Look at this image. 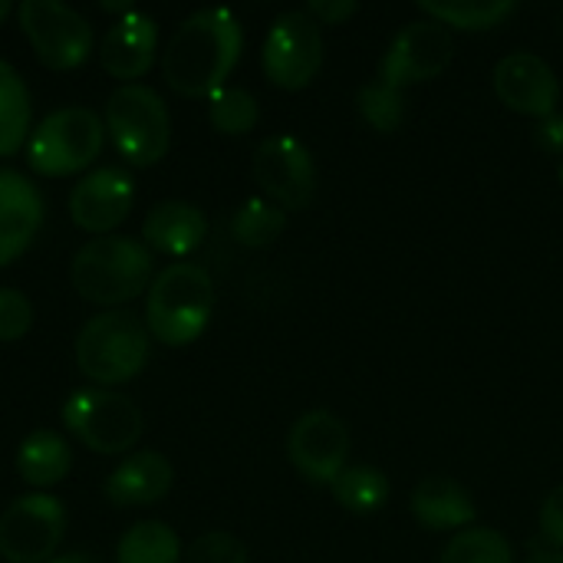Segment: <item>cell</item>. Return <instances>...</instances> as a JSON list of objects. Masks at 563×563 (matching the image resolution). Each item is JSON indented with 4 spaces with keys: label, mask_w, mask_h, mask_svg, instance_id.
I'll list each match as a JSON object with an SVG mask.
<instances>
[{
    "label": "cell",
    "mask_w": 563,
    "mask_h": 563,
    "mask_svg": "<svg viewBox=\"0 0 563 563\" xmlns=\"http://www.w3.org/2000/svg\"><path fill=\"white\" fill-rule=\"evenodd\" d=\"M241 49V20L228 7H205L172 33L162 53V76L185 99H211L228 86Z\"/></svg>",
    "instance_id": "obj_1"
},
{
    "label": "cell",
    "mask_w": 563,
    "mask_h": 563,
    "mask_svg": "<svg viewBox=\"0 0 563 563\" xmlns=\"http://www.w3.org/2000/svg\"><path fill=\"white\" fill-rule=\"evenodd\" d=\"M69 280L76 294L96 307H122L152 287V251L125 234L86 241L73 264Z\"/></svg>",
    "instance_id": "obj_2"
},
{
    "label": "cell",
    "mask_w": 563,
    "mask_h": 563,
    "mask_svg": "<svg viewBox=\"0 0 563 563\" xmlns=\"http://www.w3.org/2000/svg\"><path fill=\"white\" fill-rule=\"evenodd\" d=\"M214 310V284L198 264H168L145 294V330L162 346L195 343Z\"/></svg>",
    "instance_id": "obj_3"
},
{
    "label": "cell",
    "mask_w": 563,
    "mask_h": 563,
    "mask_svg": "<svg viewBox=\"0 0 563 563\" xmlns=\"http://www.w3.org/2000/svg\"><path fill=\"white\" fill-rule=\"evenodd\" d=\"M148 346L152 336L139 317L125 310H109L82 323L73 350L79 373L99 389H106L135 379L148 363Z\"/></svg>",
    "instance_id": "obj_4"
},
{
    "label": "cell",
    "mask_w": 563,
    "mask_h": 563,
    "mask_svg": "<svg viewBox=\"0 0 563 563\" xmlns=\"http://www.w3.org/2000/svg\"><path fill=\"white\" fill-rule=\"evenodd\" d=\"M102 125L119 155L135 168H152L172 145V119L165 99L142 82L119 86L102 109Z\"/></svg>",
    "instance_id": "obj_5"
},
{
    "label": "cell",
    "mask_w": 563,
    "mask_h": 563,
    "mask_svg": "<svg viewBox=\"0 0 563 563\" xmlns=\"http://www.w3.org/2000/svg\"><path fill=\"white\" fill-rule=\"evenodd\" d=\"M102 115L86 106L49 112L26 139V165L43 178H66L89 168L102 152Z\"/></svg>",
    "instance_id": "obj_6"
},
{
    "label": "cell",
    "mask_w": 563,
    "mask_h": 563,
    "mask_svg": "<svg viewBox=\"0 0 563 563\" xmlns=\"http://www.w3.org/2000/svg\"><path fill=\"white\" fill-rule=\"evenodd\" d=\"M63 426L96 455H122L142 439L139 406L112 389H76L63 402Z\"/></svg>",
    "instance_id": "obj_7"
},
{
    "label": "cell",
    "mask_w": 563,
    "mask_h": 563,
    "mask_svg": "<svg viewBox=\"0 0 563 563\" xmlns=\"http://www.w3.org/2000/svg\"><path fill=\"white\" fill-rule=\"evenodd\" d=\"M16 23L36 59L59 73L82 66L96 46L89 20L59 0H23L16 7Z\"/></svg>",
    "instance_id": "obj_8"
},
{
    "label": "cell",
    "mask_w": 563,
    "mask_h": 563,
    "mask_svg": "<svg viewBox=\"0 0 563 563\" xmlns=\"http://www.w3.org/2000/svg\"><path fill=\"white\" fill-rule=\"evenodd\" d=\"M261 66L277 89L297 92L310 86L323 66V26L307 10L280 13L264 36Z\"/></svg>",
    "instance_id": "obj_9"
},
{
    "label": "cell",
    "mask_w": 563,
    "mask_h": 563,
    "mask_svg": "<svg viewBox=\"0 0 563 563\" xmlns=\"http://www.w3.org/2000/svg\"><path fill=\"white\" fill-rule=\"evenodd\" d=\"M66 534V508L53 495H23L0 515V558L7 563H49Z\"/></svg>",
    "instance_id": "obj_10"
},
{
    "label": "cell",
    "mask_w": 563,
    "mask_h": 563,
    "mask_svg": "<svg viewBox=\"0 0 563 563\" xmlns=\"http://www.w3.org/2000/svg\"><path fill=\"white\" fill-rule=\"evenodd\" d=\"M254 181L284 211H303L317 195V162L294 135H271L254 148Z\"/></svg>",
    "instance_id": "obj_11"
},
{
    "label": "cell",
    "mask_w": 563,
    "mask_h": 563,
    "mask_svg": "<svg viewBox=\"0 0 563 563\" xmlns=\"http://www.w3.org/2000/svg\"><path fill=\"white\" fill-rule=\"evenodd\" d=\"M452 56H455V40L442 23L412 20L393 36L379 63V79H386L396 89L419 86L439 79L452 66Z\"/></svg>",
    "instance_id": "obj_12"
},
{
    "label": "cell",
    "mask_w": 563,
    "mask_h": 563,
    "mask_svg": "<svg viewBox=\"0 0 563 563\" xmlns=\"http://www.w3.org/2000/svg\"><path fill=\"white\" fill-rule=\"evenodd\" d=\"M350 429L340 416L327 409L303 412L290 435H287V455L290 465L313 485H333L336 475L350 465Z\"/></svg>",
    "instance_id": "obj_13"
},
{
    "label": "cell",
    "mask_w": 563,
    "mask_h": 563,
    "mask_svg": "<svg viewBox=\"0 0 563 563\" xmlns=\"http://www.w3.org/2000/svg\"><path fill=\"white\" fill-rule=\"evenodd\" d=\"M492 82H495L498 99L521 115L551 119L561 106V79L551 69V63L541 59L538 53L521 49V53L498 59Z\"/></svg>",
    "instance_id": "obj_14"
},
{
    "label": "cell",
    "mask_w": 563,
    "mask_h": 563,
    "mask_svg": "<svg viewBox=\"0 0 563 563\" xmlns=\"http://www.w3.org/2000/svg\"><path fill=\"white\" fill-rule=\"evenodd\" d=\"M132 178L122 168H96L89 172L69 195V218L79 231L86 234H99L106 238L109 231H115L129 211H132Z\"/></svg>",
    "instance_id": "obj_15"
},
{
    "label": "cell",
    "mask_w": 563,
    "mask_h": 563,
    "mask_svg": "<svg viewBox=\"0 0 563 563\" xmlns=\"http://www.w3.org/2000/svg\"><path fill=\"white\" fill-rule=\"evenodd\" d=\"M155 49H158V23L148 13L132 10L106 30L99 43V63L112 79H122V86H129L152 69Z\"/></svg>",
    "instance_id": "obj_16"
},
{
    "label": "cell",
    "mask_w": 563,
    "mask_h": 563,
    "mask_svg": "<svg viewBox=\"0 0 563 563\" xmlns=\"http://www.w3.org/2000/svg\"><path fill=\"white\" fill-rule=\"evenodd\" d=\"M43 224V195L40 188L13 172L0 168V267L13 264L40 234Z\"/></svg>",
    "instance_id": "obj_17"
},
{
    "label": "cell",
    "mask_w": 563,
    "mask_h": 563,
    "mask_svg": "<svg viewBox=\"0 0 563 563\" xmlns=\"http://www.w3.org/2000/svg\"><path fill=\"white\" fill-rule=\"evenodd\" d=\"M175 482V468L162 452H132L109 478H106V498L115 508H145L158 505Z\"/></svg>",
    "instance_id": "obj_18"
},
{
    "label": "cell",
    "mask_w": 563,
    "mask_h": 563,
    "mask_svg": "<svg viewBox=\"0 0 563 563\" xmlns=\"http://www.w3.org/2000/svg\"><path fill=\"white\" fill-rule=\"evenodd\" d=\"M409 508H412V518L426 531H465V528H475L478 521L475 498L468 495L465 485H459L449 475L422 478L412 488Z\"/></svg>",
    "instance_id": "obj_19"
},
{
    "label": "cell",
    "mask_w": 563,
    "mask_h": 563,
    "mask_svg": "<svg viewBox=\"0 0 563 563\" xmlns=\"http://www.w3.org/2000/svg\"><path fill=\"white\" fill-rule=\"evenodd\" d=\"M205 234H208L205 211L198 205L178 201V198L158 201L142 221V244L148 251H158L168 257H185V254L198 251Z\"/></svg>",
    "instance_id": "obj_20"
},
{
    "label": "cell",
    "mask_w": 563,
    "mask_h": 563,
    "mask_svg": "<svg viewBox=\"0 0 563 563\" xmlns=\"http://www.w3.org/2000/svg\"><path fill=\"white\" fill-rule=\"evenodd\" d=\"M73 468V449L53 429L30 432L16 449V472L30 488H53Z\"/></svg>",
    "instance_id": "obj_21"
},
{
    "label": "cell",
    "mask_w": 563,
    "mask_h": 563,
    "mask_svg": "<svg viewBox=\"0 0 563 563\" xmlns=\"http://www.w3.org/2000/svg\"><path fill=\"white\" fill-rule=\"evenodd\" d=\"M419 10L429 13V20L442 23L445 30H492L501 26L518 3L515 0H419Z\"/></svg>",
    "instance_id": "obj_22"
},
{
    "label": "cell",
    "mask_w": 563,
    "mask_h": 563,
    "mask_svg": "<svg viewBox=\"0 0 563 563\" xmlns=\"http://www.w3.org/2000/svg\"><path fill=\"white\" fill-rule=\"evenodd\" d=\"M30 139V92L20 73L0 59V158L16 155Z\"/></svg>",
    "instance_id": "obj_23"
},
{
    "label": "cell",
    "mask_w": 563,
    "mask_h": 563,
    "mask_svg": "<svg viewBox=\"0 0 563 563\" xmlns=\"http://www.w3.org/2000/svg\"><path fill=\"white\" fill-rule=\"evenodd\" d=\"M333 501L350 515H373L389 501V478L373 465H346L330 485Z\"/></svg>",
    "instance_id": "obj_24"
},
{
    "label": "cell",
    "mask_w": 563,
    "mask_h": 563,
    "mask_svg": "<svg viewBox=\"0 0 563 563\" xmlns=\"http://www.w3.org/2000/svg\"><path fill=\"white\" fill-rule=\"evenodd\" d=\"M115 563H181V541L165 521H139L119 538Z\"/></svg>",
    "instance_id": "obj_25"
},
{
    "label": "cell",
    "mask_w": 563,
    "mask_h": 563,
    "mask_svg": "<svg viewBox=\"0 0 563 563\" xmlns=\"http://www.w3.org/2000/svg\"><path fill=\"white\" fill-rule=\"evenodd\" d=\"M284 228H287V211L267 198H247L231 218V234L244 247H271L284 234Z\"/></svg>",
    "instance_id": "obj_26"
},
{
    "label": "cell",
    "mask_w": 563,
    "mask_h": 563,
    "mask_svg": "<svg viewBox=\"0 0 563 563\" xmlns=\"http://www.w3.org/2000/svg\"><path fill=\"white\" fill-rule=\"evenodd\" d=\"M439 563H515V548L495 528H465L445 544Z\"/></svg>",
    "instance_id": "obj_27"
},
{
    "label": "cell",
    "mask_w": 563,
    "mask_h": 563,
    "mask_svg": "<svg viewBox=\"0 0 563 563\" xmlns=\"http://www.w3.org/2000/svg\"><path fill=\"white\" fill-rule=\"evenodd\" d=\"M261 119L257 99L241 86H224L208 99V122L221 135H247Z\"/></svg>",
    "instance_id": "obj_28"
},
{
    "label": "cell",
    "mask_w": 563,
    "mask_h": 563,
    "mask_svg": "<svg viewBox=\"0 0 563 563\" xmlns=\"http://www.w3.org/2000/svg\"><path fill=\"white\" fill-rule=\"evenodd\" d=\"M360 115L376 129V132H396L406 119V89L389 86L386 79H369L356 92Z\"/></svg>",
    "instance_id": "obj_29"
},
{
    "label": "cell",
    "mask_w": 563,
    "mask_h": 563,
    "mask_svg": "<svg viewBox=\"0 0 563 563\" xmlns=\"http://www.w3.org/2000/svg\"><path fill=\"white\" fill-rule=\"evenodd\" d=\"M181 563H251L244 541H238L228 531H208L188 544Z\"/></svg>",
    "instance_id": "obj_30"
},
{
    "label": "cell",
    "mask_w": 563,
    "mask_h": 563,
    "mask_svg": "<svg viewBox=\"0 0 563 563\" xmlns=\"http://www.w3.org/2000/svg\"><path fill=\"white\" fill-rule=\"evenodd\" d=\"M30 327H33V303L13 287H0V343L23 340Z\"/></svg>",
    "instance_id": "obj_31"
},
{
    "label": "cell",
    "mask_w": 563,
    "mask_h": 563,
    "mask_svg": "<svg viewBox=\"0 0 563 563\" xmlns=\"http://www.w3.org/2000/svg\"><path fill=\"white\" fill-rule=\"evenodd\" d=\"M538 531H541V541L548 544L544 551H563V485H558L544 498L541 515H538Z\"/></svg>",
    "instance_id": "obj_32"
},
{
    "label": "cell",
    "mask_w": 563,
    "mask_h": 563,
    "mask_svg": "<svg viewBox=\"0 0 563 563\" xmlns=\"http://www.w3.org/2000/svg\"><path fill=\"white\" fill-rule=\"evenodd\" d=\"M360 10L356 0H313L307 7V13L320 23V26H333V23H343L346 16H353Z\"/></svg>",
    "instance_id": "obj_33"
},
{
    "label": "cell",
    "mask_w": 563,
    "mask_h": 563,
    "mask_svg": "<svg viewBox=\"0 0 563 563\" xmlns=\"http://www.w3.org/2000/svg\"><path fill=\"white\" fill-rule=\"evenodd\" d=\"M538 145L548 148V152H563V115L554 112L551 119H541V129H538Z\"/></svg>",
    "instance_id": "obj_34"
},
{
    "label": "cell",
    "mask_w": 563,
    "mask_h": 563,
    "mask_svg": "<svg viewBox=\"0 0 563 563\" xmlns=\"http://www.w3.org/2000/svg\"><path fill=\"white\" fill-rule=\"evenodd\" d=\"M525 563H563V551H534Z\"/></svg>",
    "instance_id": "obj_35"
},
{
    "label": "cell",
    "mask_w": 563,
    "mask_h": 563,
    "mask_svg": "<svg viewBox=\"0 0 563 563\" xmlns=\"http://www.w3.org/2000/svg\"><path fill=\"white\" fill-rule=\"evenodd\" d=\"M49 563H96L92 558H86V554H63V558H53Z\"/></svg>",
    "instance_id": "obj_36"
},
{
    "label": "cell",
    "mask_w": 563,
    "mask_h": 563,
    "mask_svg": "<svg viewBox=\"0 0 563 563\" xmlns=\"http://www.w3.org/2000/svg\"><path fill=\"white\" fill-rule=\"evenodd\" d=\"M10 13H16V7H13L10 0H0V23H3V20H7Z\"/></svg>",
    "instance_id": "obj_37"
},
{
    "label": "cell",
    "mask_w": 563,
    "mask_h": 563,
    "mask_svg": "<svg viewBox=\"0 0 563 563\" xmlns=\"http://www.w3.org/2000/svg\"><path fill=\"white\" fill-rule=\"evenodd\" d=\"M558 178H561V185H563V162L558 165Z\"/></svg>",
    "instance_id": "obj_38"
}]
</instances>
